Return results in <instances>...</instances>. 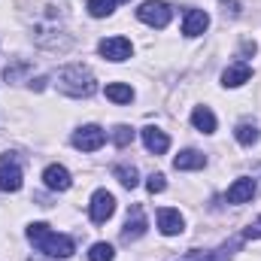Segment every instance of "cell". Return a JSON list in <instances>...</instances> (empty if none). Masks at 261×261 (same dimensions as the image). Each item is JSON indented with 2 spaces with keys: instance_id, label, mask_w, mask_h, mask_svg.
Listing matches in <instances>:
<instances>
[{
  "instance_id": "44dd1931",
  "label": "cell",
  "mask_w": 261,
  "mask_h": 261,
  "mask_svg": "<svg viewBox=\"0 0 261 261\" xmlns=\"http://www.w3.org/2000/svg\"><path fill=\"white\" fill-rule=\"evenodd\" d=\"M113 255H116V249L110 243H94L88 252V261H113Z\"/></svg>"
},
{
  "instance_id": "5bb4252c",
  "label": "cell",
  "mask_w": 261,
  "mask_h": 261,
  "mask_svg": "<svg viewBox=\"0 0 261 261\" xmlns=\"http://www.w3.org/2000/svg\"><path fill=\"white\" fill-rule=\"evenodd\" d=\"M203 164H206V155L197 152V149H186V152H179L173 158V167L176 170H200Z\"/></svg>"
},
{
  "instance_id": "4fadbf2b",
  "label": "cell",
  "mask_w": 261,
  "mask_h": 261,
  "mask_svg": "<svg viewBox=\"0 0 261 261\" xmlns=\"http://www.w3.org/2000/svg\"><path fill=\"white\" fill-rule=\"evenodd\" d=\"M228 203H246V200H252L255 197V179H249V176H243V179H237L231 189H228Z\"/></svg>"
},
{
  "instance_id": "277c9868",
  "label": "cell",
  "mask_w": 261,
  "mask_h": 261,
  "mask_svg": "<svg viewBox=\"0 0 261 261\" xmlns=\"http://www.w3.org/2000/svg\"><path fill=\"white\" fill-rule=\"evenodd\" d=\"M21 167H18V161H15V155L12 152H6V155H0V192H9V195H15L18 189H21Z\"/></svg>"
},
{
  "instance_id": "6da1fadb",
  "label": "cell",
  "mask_w": 261,
  "mask_h": 261,
  "mask_svg": "<svg viewBox=\"0 0 261 261\" xmlns=\"http://www.w3.org/2000/svg\"><path fill=\"white\" fill-rule=\"evenodd\" d=\"M28 240H31L40 252H46L49 258H70V255L76 252L73 237H67V234H55L46 222H34V225H28Z\"/></svg>"
},
{
  "instance_id": "8992f818",
  "label": "cell",
  "mask_w": 261,
  "mask_h": 261,
  "mask_svg": "<svg viewBox=\"0 0 261 261\" xmlns=\"http://www.w3.org/2000/svg\"><path fill=\"white\" fill-rule=\"evenodd\" d=\"M103 143H107V134H103V128H97V125H85V128H79L73 134V146L79 152H97Z\"/></svg>"
},
{
  "instance_id": "d6986e66",
  "label": "cell",
  "mask_w": 261,
  "mask_h": 261,
  "mask_svg": "<svg viewBox=\"0 0 261 261\" xmlns=\"http://www.w3.org/2000/svg\"><path fill=\"white\" fill-rule=\"evenodd\" d=\"M234 137H237L240 146H255V143H258V128L249 125V122H240V125L234 128Z\"/></svg>"
},
{
  "instance_id": "484cf974",
  "label": "cell",
  "mask_w": 261,
  "mask_h": 261,
  "mask_svg": "<svg viewBox=\"0 0 261 261\" xmlns=\"http://www.w3.org/2000/svg\"><path fill=\"white\" fill-rule=\"evenodd\" d=\"M243 237H246V240H261V216L255 222H249V228L243 231Z\"/></svg>"
},
{
  "instance_id": "9a60e30c",
  "label": "cell",
  "mask_w": 261,
  "mask_h": 261,
  "mask_svg": "<svg viewBox=\"0 0 261 261\" xmlns=\"http://www.w3.org/2000/svg\"><path fill=\"white\" fill-rule=\"evenodd\" d=\"M249 79H252L249 64H234V67H228V70L222 73V82H225L228 88H237V85H243V82H249Z\"/></svg>"
},
{
  "instance_id": "ba28073f",
  "label": "cell",
  "mask_w": 261,
  "mask_h": 261,
  "mask_svg": "<svg viewBox=\"0 0 261 261\" xmlns=\"http://www.w3.org/2000/svg\"><path fill=\"white\" fill-rule=\"evenodd\" d=\"M97 52L103 58H110V61H125V58H130V40H125V37H107V40L97 43Z\"/></svg>"
},
{
  "instance_id": "3957f363",
  "label": "cell",
  "mask_w": 261,
  "mask_h": 261,
  "mask_svg": "<svg viewBox=\"0 0 261 261\" xmlns=\"http://www.w3.org/2000/svg\"><path fill=\"white\" fill-rule=\"evenodd\" d=\"M170 15H173V9H170L164 0H146V3L137 9V18H140L143 24H149V28H167V24H170Z\"/></svg>"
},
{
  "instance_id": "ffe728a7",
  "label": "cell",
  "mask_w": 261,
  "mask_h": 261,
  "mask_svg": "<svg viewBox=\"0 0 261 261\" xmlns=\"http://www.w3.org/2000/svg\"><path fill=\"white\" fill-rule=\"evenodd\" d=\"M113 9H116V0H88V15L94 18H107L113 15Z\"/></svg>"
},
{
  "instance_id": "30bf717a",
  "label": "cell",
  "mask_w": 261,
  "mask_h": 261,
  "mask_svg": "<svg viewBox=\"0 0 261 261\" xmlns=\"http://www.w3.org/2000/svg\"><path fill=\"white\" fill-rule=\"evenodd\" d=\"M158 228H161V234H164V237H173V234H182L186 219L179 216V210L164 206V210H158Z\"/></svg>"
},
{
  "instance_id": "8fae6325",
  "label": "cell",
  "mask_w": 261,
  "mask_h": 261,
  "mask_svg": "<svg viewBox=\"0 0 261 261\" xmlns=\"http://www.w3.org/2000/svg\"><path fill=\"white\" fill-rule=\"evenodd\" d=\"M206 24H210V15H206L203 9H186V15H182V34H186V37L203 34Z\"/></svg>"
},
{
  "instance_id": "603a6c76",
  "label": "cell",
  "mask_w": 261,
  "mask_h": 261,
  "mask_svg": "<svg viewBox=\"0 0 261 261\" xmlns=\"http://www.w3.org/2000/svg\"><path fill=\"white\" fill-rule=\"evenodd\" d=\"M28 70H31L28 61H15V64H9L3 70V79H6V82H18V76H24Z\"/></svg>"
},
{
  "instance_id": "9c48e42d",
  "label": "cell",
  "mask_w": 261,
  "mask_h": 261,
  "mask_svg": "<svg viewBox=\"0 0 261 261\" xmlns=\"http://www.w3.org/2000/svg\"><path fill=\"white\" fill-rule=\"evenodd\" d=\"M43 182H46L49 192H67V189L73 186L70 170H67L64 164H49V167L43 170Z\"/></svg>"
},
{
  "instance_id": "5b68a950",
  "label": "cell",
  "mask_w": 261,
  "mask_h": 261,
  "mask_svg": "<svg viewBox=\"0 0 261 261\" xmlns=\"http://www.w3.org/2000/svg\"><path fill=\"white\" fill-rule=\"evenodd\" d=\"M88 213H91V222H94V225H103V222H110V219H113V213H116V197L110 195L107 189H97V192L91 195Z\"/></svg>"
},
{
  "instance_id": "2e32d148",
  "label": "cell",
  "mask_w": 261,
  "mask_h": 261,
  "mask_svg": "<svg viewBox=\"0 0 261 261\" xmlns=\"http://www.w3.org/2000/svg\"><path fill=\"white\" fill-rule=\"evenodd\" d=\"M103 94H107L113 103H130V100H134V88L125 85V82H110V85L103 88Z\"/></svg>"
},
{
  "instance_id": "7c38bea8",
  "label": "cell",
  "mask_w": 261,
  "mask_h": 261,
  "mask_svg": "<svg viewBox=\"0 0 261 261\" xmlns=\"http://www.w3.org/2000/svg\"><path fill=\"white\" fill-rule=\"evenodd\" d=\"M143 146L149 152H155V155H164L170 149V137L161 128H143Z\"/></svg>"
},
{
  "instance_id": "7a4b0ae2",
  "label": "cell",
  "mask_w": 261,
  "mask_h": 261,
  "mask_svg": "<svg viewBox=\"0 0 261 261\" xmlns=\"http://www.w3.org/2000/svg\"><path fill=\"white\" fill-rule=\"evenodd\" d=\"M55 85L58 91L67 94V97H91L97 91V79L88 67L82 64H70V67H61L58 76H55Z\"/></svg>"
},
{
  "instance_id": "cb8c5ba5",
  "label": "cell",
  "mask_w": 261,
  "mask_h": 261,
  "mask_svg": "<svg viewBox=\"0 0 261 261\" xmlns=\"http://www.w3.org/2000/svg\"><path fill=\"white\" fill-rule=\"evenodd\" d=\"M189 261H228V246L219 252H192Z\"/></svg>"
},
{
  "instance_id": "7402d4cb",
  "label": "cell",
  "mask_w": 261,
  "mask_h": 261,
  "mask_svg": "<svg viewBox=\"0 0 261 261\" xmlns=\"http://www.w3.org/2000/svg\"><path fill=\"white\" fill-rule=\"evenodd\" d=\"M113 143H116L119 149L130 146V143H134V130H130L128 125H119V128H113Z\"/></svg>"
},
{
  "instance_id": "e0dca14e",
  "label": "cell",
  "mask_w": 261,
  "mask_h": 261,
  "mask_svg": "<svg viewBox=\"0 0 261 261\" xmlns=\"http://www.w3.org/2000/svg\"><path fill=\"white\" fill-rule=\"evenodd\" d=\"M192 125H195L200 134H213L216 130V116L210 113V107H197L192 113Z\"/></svg>"
},
{
  "instance_id": "ac0fdd59",
  "label": "cell",
  "mask_w": 261,
  "mask_h": 261,
  "mask_svg": "<svg viewBox=\"0 0 261 261\" xmlns=\"http://www.w3.org/2000/svg\"><path fill=\"white\" fill-rule=\"evenodd\" d=\"M113 176H116L125 189H137V186H140V173H137V167H130V164H116V167H113Z\"/></svg>"
},
{
  "instance_id": "d4e9b609",
  "label": "cell",
  "mask_w": 261,
  "mask_h": 261,
  "mask_svg": "<svg viewBox=\"0 0 261 261\" xmlns=\"http://www.w3.org/2000/svg\"><path fill=\"white\" fill-rule=\"evenodd\" d=\"M146 189H149L152 195H161V192L167 189V179H164V173H152V176L146 179Z\"/></svg>"
},
{
  "instance_id": "52a82bcc",
  "label": "cell",
  "mask_w": 261,
  "mask_h": 261,
  "mask_svg": "<svg viewBox=\"0 0 261 261\" xmlns=\"http://www.w3.org/2000/svg\"><path fill=\"white\" fill-rule=\"evenodd\" d=\"M146 228H149L146 213H143V206H140V203H134V206H130V213H128V222H125V228H122V240H125V243L140 240V237L146 234Z\"/></svg>"
},
{
  "instance_id": "4316f807",
  "label": "cell",
  "mask_w": 261,
  "mask_h": 261,
  "mask_svg": "<svg viewBox=\"0 0 261 261\" xmlns=\"http://www.w3.org/2000/svg\"><path fill=\"white\" fill-rule=\"evenodd\" d=\"M116 3H130V0H116Z\"/></svg>"
}]
</instances>
